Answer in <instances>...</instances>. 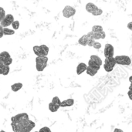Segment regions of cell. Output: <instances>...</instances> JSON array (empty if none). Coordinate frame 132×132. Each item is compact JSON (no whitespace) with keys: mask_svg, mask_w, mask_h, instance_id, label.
Returning a JSON list of instances; mask_svg holds the SVG:
<instances>
[{"mask_svg":"<svg viewBox=\"0 0 132 132\" xmlns=\"http://www.w3.org/2000/svg\"><path fill=\"white\" fill-rule=\"evenodd\" d=\"M47 56H37L36 58V68L39 72H42L45 70L48 63Z\"/></svg>","mask_w":132,"mask_h":132,"instance_id":"6da1fadb","label":"cell"},{"mask_svg":"<svg viewBox=\"0 0 132 132\" xmlns=\"http://www.w3.org/2000/svg\"><path fill=\"white\" fill-rule=\"evenodd\" d=\"M29 119V115L26 113H22V114H16L13 117L11 118V121L12 123L14 124H20V123H23L27 121Z\"/></svg>","mask_w":132,"mask_h":132,"instance_id":"7a4b0ae2","label":"cell"},{"mask_svg":"<svg viewBox=\"0 0 132 132\" xmlns=\"http://www.w3.org/2000/svg\"><path fill=\"white\" fill-rule=\"evenodd\" d=\"M116 64L118 65H122V66H128L131 63V58L128 56L125 55H121V56H117L114 57Z\"/></svg>","mask_w":132,"mask_h":132,"instance_id":"3957f363","label":"cell"},{"mask_svg":"<svg viewBox=\"0 0 132 132\" xmlns=\"http://www.w3.org/2000/svg\"><path fill=\"white\" fill-rule=\"evenodd\" d=\"M116 65V62L114 60V57H108V58H105L104 60V70L108 73H110L113 70L114 67Z\"/></svg>","mask_w":132,"mask_h":132,"instance_id":"277c9868","label":"cell"},{"mask_svg":"<svg viewBox=\"0 0 132 132\" xmlns=\"http://www.w3.org/2000/svg\"><path fill=\"white\" fill-rule=\"evenodd\" d=\"M14 16L12 14H5L4 19L0 22V25L2 28L5 27H8L9 26H10L12 22L14 21Z\"/></svg>","mask_w":132,"mask_h":132,"instance_id":"5b68a950","label":"cell"},{"mask_svg":"<svg viewBox=\"0 0 132 132\" xmlns=\"http://www.w3.org/2000/svg\"><path fill=\"white\" fill-rule=\"evenodd\" d=\"M75 14H76V9L70 5H66L63 9V15L64 16V18H67V19L70 18L73 16Z\"/></svg>","mask_w":132,"mask_h":132,"instance_id":"8992f818","label":"cell"},{"mask_svg":"<svg viewBox=\"0 0 132 132\" xmlns=\"http://www.w3.org/2000/svg\"><path fill=\"white\" fill-rule=\"evenodd\" d=\"M87 36L94 40H97V39H105L106 37V33L104 31L101 32H89L87 34Z\"/></svg>","mask_w":132,"mask_h":132,"instance_id":"52a82bcc","label":"cell"},{"mask_svg":"<svg viewBox=\"0 0 132 132\" xmlns=\"http://www.w3.org/2000/svg\"><path fill=\"white\" fill-rule=\"evenodd\" d=\"M114 54V46L110 43L105 44L104 50V55L105 58L113 57Z\"/></svg>","mask_w":132,"mask_h":132,"instance_id":"ba28073f","label":"cell"},{"mask_svg":"<svg viewBox=\"0 0 132 132\" xmlns=\"http://www.w3.org/2000/svg\"><path fill=\"white\" fill-rule=\"evenodd\" d=\"M85 8H86L87 12H88L89 13H91V14L93 12H94L98 9V7L94 3H93V2H88V3H87Z\"/></svg>","mask_w":132,"mask_h":132,"instance_id":"9c48e42d","label":"cell"},{"mask_svg":"<svg viewBox=\"0 0 132 132\" xmlns=\"http://www.w3.org/2000/svg\"><path fill=\"white\" fill-rule=\"evenodd\" d=\"M73 104H74V100L72 98H70V99H67L66 101H61L60 107V108H67V107H71Z\"/></svg>","mask_w":132,"mask_h":132,"instance_id":"30bf717a","label":"cell"},{"mask_svg":"<svg viewBox=\"0 0 132 132\" xmlns=\"http://www.w3.org/2000/svg\"><path fill=\"white\" fill-rule=\"evenodd\" d=\"M87 67V65L85 64L84 63H80L78 64L77 67V75H80L82 74L84 72L86 71V69Z\"/></svg>","mask_w":132,"mask_h":132,"instance_id":"8fae6325","label":"cell"},{"mask_svg":"<svg viewBox=\"0 0 132 132\" xmlns=\"http://www.w3.org/2000/svg\"><path fill=\"white\" fill-rule=\"evenodd\" d=\"M89 39H90V38L87 36V35L85 34V35H84L83 36H81V37L78 39V43H79L80 45H81V46H85L87 45V42H88Z\"/></svg>","mask_w":132,"mask_h":132,"instance_id":"7c38bea8","label":"cell"},{"mask_svg":"<svg viewBox=\"0 0 132 132\" xmlns=\"http://www.w3.org/2000/svg\"><path fill=\"white\" fill-rule=\"evenodd\" d=\"M90 60H91L92 61H94L95 63H97V65H99L100 67L102 65L103 62H102V60L100 56H97V55H91L90 57Z\"/></svg>","mask_w":132,"mask_h":132,"instance_id":"4fadbf2b","label":"cell"},{"mask_svg":"<svg viewBox=\"0 0 132 132\" xmlns=\"http://www.w3.org/2000/svg\"><path fill=\"white\" fill-rule=\"evenodd\" d=\"M32 50H33V53H35V55H36L37 56H44L39 46H34L32 47Z\"/></svg>","mask_w":132,"mask_h":132,"instance_id":"5bb4252c","label":"cell"},{"mask_svg":"<svg viewBox=\"0 0 132 132\" xmlns=\"http://www.w3.org/2000/svg\"><path fill=\"white\" fill-rule=\"evenodd\" d=\"M11 56L10 54L7 52V51H3L2 53H0V60L3 63L5 60H6L7 59L10 58Z\"/></svg>","mask_w":132,"mask_h":132,"instance_id":"9a60e30c","label":"cell"},{"mask_svg":"<svg viewBox=\"0 0 132 132\" xmlns=\"http://www.w3.org/2000/svg\"><path fill=\"white\" fill-rule=\"evenodd\" d=\"M22 87V83H15L11 86V89L13 92H17Z\"/></svg>","mask_w":132,"mask_h":132,"instance_id":"2e32d148","label":"cell"},{"mask_svg":"<svg viewBox=\"0 0 132 132\" xmlns=\"http://www.w3.org/2000/svg\"><path fill=\"white\" fill-rule=\"evenodd\" d=\"M3 35L4 36H11V35H14L15 34V30L9 29L8 27H5L3 28Z\"/></svg>","mask_w":132,"mask_h":132,"instance_id":"e0dca14e","label":"cell"},{"mask_svg":"<svg viewBox=\"0 0 132 132\" xmlns=\"http://www.w3.org/2000/svg\"><path fill=\"white\" fill-rule=\"evenodd\" d=\"M86 72H87V73L88 75H90V76H91V77H94V76H95V75L97 73L98 71L87 66V69H86Z\"/></svg>","mask_w":132,"mask_h":132,"instance_id":"ac0fdd59","label":"cell"},{"mask_svg":"<svg viewBox=\"0 0 132 132\" xmlns=\"http://www.w3.org/2000/svg\"><path fill=\"white\" fill-rule=\"evenodd\" d=\"M88 67H91V68H93V69H94V70H100V68H101V67L99 66V65H97V63H95L94 61H92L91 60H89V61H88Z\"/></svg>","mask_w":132,"mask_h":132,"instance_id":"d6986e66","label":"cell"},{"mask_svg":"<svg viewBox=\"0 0 132 132\" xmlns=\"http://www.w3.org/2000/svg\"><path fill=\"white\" fill-rule=\"evenodd\" d=\"M40 46V48H41V50H42V52H43V56H47V55H48V53H49V47L47 46H46V45H44V44H43V45H41V46Z\"/></svg>","mask_w":132,"mask_h":132,"instance_id":"ffe728a7","label":"cell"},{"mask_svg":"<svg viewBox=\"0 0 132 132\" xmlns=\"http://www.w3.org/2000/svg\"><path fill=\"white\" fill-rule=\"evenodd\" d=\"M104 31V29L100 25H95L92 27V32H101Z\"/></svg>","mask_w":132,"mask_h":132,"instance_id":"44dd1931","label":"cell"},{"mask_svg":"<svg viewBox=\"0 0 132 132\" xmlns=\"http://www.w3.org/2000/svg\"><path fill=\"white\" fill-rule=\"evenodd\" d=\"M59 108H60L59 107H57L56 105H55V104H53L52 102H50V103L49 104V110H50L51 112H56V111H58Z\"/></svg>","mask_w":132,"mask_h":132,"instance_id":"7402d4cb","label":"cell"},{"mask_svg":"<svg viewBox=\"0 0 132 132\" xmlns=\"http://www.w3.org/2000/svg\"><path fill=\"white\" fill-rule=\"evenodd\" d=\"M52 103L54 104L55 105H56L57 107L60 108V103H61V101L60 100V98L58 97H54L53 99H52Z\"/></svg>","mask_w":132,"mask_h":132,"instance_id":"603a6c76","label":"cell"},{"mask_svg":"<svg viewBox=\"0 0 132 132\" xmlns=\"http://www.w3.org/2000/svg\"><path fill=\"white\" fill-rule=\"evenodd\" d=\"M11 25H12V26L13 30H17V29L19 28V26H20L19 22L18 20H14Z\"/></svg>","mask_w":132,"mask_h":132,"instance_id":"cb8c5ba5","label":"cell"},{"mask_svg":"<svg viewBox=\"0 0 132 132\" xmlns=\"http://www.w3.org/2000/svg\"><path fill=\"white\" fill-rule=\"evenodd\" d=\"M9 70H10L9 67V66H5L3 70H2V75H5V76L8 75L9 73Z\"/></svg>","mask_w":132,"mask_h":132,"instance_id":"d4e9b609","label":"cell"},{"mask_svg":"<svg viewBox=\"0 0 132 132\" xmlns=\"http://www.w3.org/2000/svg\"><path fill=\"white\" fill-rule=\"evenodd\" d=\"M5 15V11L2 7H0V22L4 19Z\"/></svg>","mask_w":132,"mask_h":132,"instance_id":"484cf974","label":"cell"},{"mask_svg":"<svg viewBox=\"0 0 132 132\" xmlns=\"http://www.w3.org/2000/svg\"><path fill=\"white\" fill-rule=\"evenodd\" d=\"M11 127L13 132H19V126L17 124H14V123H11Z\"/></svg>","mask_w":132,"mask_h":132,"instance_id":"4316f807","label":"cell"},{"mask_svg":"<svg viewBox=\"0 0 132 132\" xmlns=\"http://www.w3.org/2000/svg\"><path fill=\"white\" fill-rule=\"evenodd\" d=\"M102 13H103V10H102L101 9H99V8H98L94 12L92 13V15H95V16H97V15H102Z\"/></svg>","mask_w":132,"mask_h":132,"instance_id":"83f0119b","label":"cell"},{"mask_svg":"<svg viewBox=\"0 0 132 132\" xmlns=\"http://www.w3.org/2000/svg\"><path fill=\"white\" fill-rule=\"evenodd\" d=\"M12 57H10V58H9V59H7L6 60H5L4 62H3V64L5 65V66H10L11 64H12Z\"/></svg>","mask_w":132,"mask_h":132,"instance_id":"f1b7e54d","label":"cell"},{"mask_svg":"<svg viewBox=\"0 0 132 132\" xmlns=\"http://www.w3.org/2000/svg\"><path fill=\"white\" fill-rule=\"evenodd\" d=\"M92 47H94V48L96 49V50H99V49L101 48V43H100L97 42V41H95V43H94V45H93Z\"/></svg>","mask_w":132,"mask_h":132,"instance_id":"f546056e","label":"cell"},{"mask_svg":"<svg viewBox=\"0 0 132 132\" xmlns=\"http://www.w3.org/2000/svg\"><path fill=\"white\" fill-rule=\"evenodd\" d=\"M38 132H52V131H51V130L50 129V128H48V127H43V128H40V129H39V131Z\"/></svg>","mask_w":132,"mask_h":132,"instance_id":"4dcf8cb0","label":"cell"},{"mask_svg":"<svg viewBox=\"0 0 132 132\" xmlns=\"http://www.w3.org/2000/svg\"><path fill=\"white\" fill-rule=\"evenodd\" d=\"M5 65L3 64V63L0 60V74H2V70L4 68Z\"/></svg>","mask_w":132,"mask_h":132,"instance_id":"1f68e13d","label":"cell"},{"mask_svg":"<svg viewBox=\"0 0 132 132\" xmlns=\"http://www.w3.org/2000/svg\"><path fill=\"white\" fill-rule=\"evenodd\" d=\"M3 28L1 26V25H0V38H2L4 35H3Z\"/></svg>","mask_w":132,"mask_h":132,"instance_id":"d6a6232c","label":"cell"},{"mask_svg":"<svg viewBox=\"0 0 132 132\" xmlns=\"http://www.w3.org/2000/svg\"><path fill=\"white\" fill-rule=\"evenodd\" d=\"M128 97H129V99H130V100H132V97H131V90H129V91L128 92Z\"/></svg>","mask_w":132,"mask_h":132,"instance_id":"836d02e7","label":"cell"},{"mask_svg":"<svg viewBox=\"0 0 132 132\" xmlns=\"http://www.w3.org/2000/svg\"><path fill=\"white\" fill-rule=\"evenodd\" d=\"M128 28L130 30H132V22H130L128 24Z\"/></svg>","mask_w":132,"mask_h":132,"instance_id":"e575fe53","label":"cell"},{"mask_svg":"<svg viewBox=\"0 0 132 132\" xmlns=\"http://www.w3.org/2000/svg\"><path fill=\"white\" fill-rule=\"evenodd\" d=\"M114 132H124L121 129H120V128H115L114 129Z\"/></svg>","mask_w":132,"mask_h":132,"instance_id":"d590c367","label":"cell"},{"mask_svg":"<svg viewBox=\"0 0 132 132\" xmlns=\"http://www.w3.org/2000/svg\"><path fill=\"white\" fill-rule=\"evenodd\" d=\"M131 79H132V77H130V79H129V80H130V82L131 83Z\"/></svg>","mask_w":132,"mask_h":132,"instance_id":"8d00e7d4","label":"cell"},{"mask_svg":"<svg viewBox=\"0 0 132 132\" xmlns=\"http://www.w3.org/2000/svg\"><path fill=\"white\" fill-rule=\"evenodd\" d=\"M0 132H5V131H2H2H1Z\"/></svg>","mask_w":132,"mask_h":132,"instance_id":"74e56055","label":"cell"},{"mask_svg":"<svg viewBox=\"0 0 132 132\" xmlns=\"http://www.w3.org/2000/svg\"><path fill=\"white\" fill-rule=\"evenodd\" d=\"M19 132H22V131H19Z\"/></svg>","mask_w":132,"mask_h":132,"instance_id":"f35d334b","label":"cell"},{"mask_svg":"<svg viewBox=\"0 0 132 132\" xmlns=\"http://www.w3.org/2000/svg\"><path fill=\"white\" fill-rule=\"evenodd\" d=\"M34 132H38V131H34Z\"/></svg>","mask_w":132,"mask_h":132,"instance_id":"ab89813d","label":"cell"}]
</instances>
